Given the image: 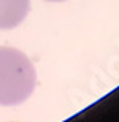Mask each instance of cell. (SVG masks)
<instances>
[{
    "mask_svg": "<svg viewBox=\"0 0 119 122\" xmlns=\"http://www.w3.org/2000/svg\"><path fill=\"white\" fill-rule=\"evenodd\" d=\"M36 88V70L26 54L16 48L0 46V105L25 102Z\"/></svg>",
    "mask_w": 119,
    "mask_h": 122,
    "instance_id": "cell-1",
    "label": "cell"
},
{
    "mask_svg": "<svg viewBox=\"0 0 119 122\" xmlns=\"http://www.w3.org/2000/svg\"><path fill=\"white\" fill-rule=\"evenodd\" d=\"M48 2H63V0H48Z\"/></svg>",
    "mask_w": 119,
    "mask_h": 122,
    "instance_id": "cell-3",
    "label": "cell"
},
{
    "mask_svg": "<svg viewBox=\"0 0 119 122\" xmlns=\"http://www.w3.org/2000/svg\"><path fill=\"white\" fill-rule=\"evenodd\" d=\"M30 8V0H0V30H12L20 25Z\"/></svg>",
    "mask_w": 119,
    "mask_h": 122,
    "instance_id": "cell-2",
    "label": "cell"
}]
</instances>
